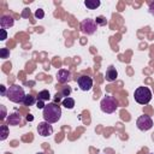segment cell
Instances as JSON below:
<instances>
[{"label":"cell","mask_w":154,"mask_h":154,"mask_svg":"<svg viewBox=\"0 0 154 154\" xmlns=\"http://www.w3.org/2000/svg\"><path fill=\"white\" fill-rule=\"evenodd\" d=\"M42 116L45 122H48L49 124L57 123L61 117V108L55 102H49L42 109Z\"/></svg>","instance_id":"obj_1"},{"label":"cell","mask_w":154,"mask_h":154,"mask_svg":"<svg viewBox=\"0 0 154 154\" xmlns=\"http://www.w3.org/2000/svg\"><path fill=\"white\" fill-rule=\"evenodd\" d=\"M6 96L10 101L16 102V103H20V102H23V100L25 97V93H24V89L22 87L17 85V84H12L11 87H8Z\"/></svg>","instance_id":"obj_2"},{"label":"cell","mask_w":154,"mask_h":154,"mask_svg":"<svg viewBox=\"0 0 154 154\" xmlns=\"http://www.w3.org/2000/svg\"><path fill=\"white\" fill-rule=\"evenodd\" d=\"M100 108L103 113H113L118 108V100L112 95H105L100 102Z\"/></svg>","instance_id":"obj_3"},{"label":"cell","mask_w":154,"mask_h":154,"mask_svg":"<svg viewBox=\"0 0 154 154\" xmlns=\"http://www.w3.org/2000/svg\"><path fill=\"white\" fill-rule=\"evenodd\" d=\"M134 96H135V101L140 105H147L152 100V91L148 87H138L135 93H134Z\"/></svg>","instance_id":"obj_4"},{"label":"cell","mask_w":154,"mask_h":154,"mask_svg":"<svg viewBox=\"0 0 154 154\" xmlns=\"http://www.w3.org/2000/svg\"><path fill=\"white\" fill-rule=\"evenodd\" d=\"M96 28H97V24L95 23L94 19H90V18H87L81 23V31L87 35H93L96 31Z\"/></svg>","instance_id":"obj_5"},{"label":"cell","mask_w":154,"mask_h":154,"mask_svg":"<svg viewBox=\"0 0 154 154\" xmlns=\"http://www.w3.org/2000/svg\"><path fill=\"white\" fill-rule=\"evenodd\" d=\"M136 125H137V128H138L141 131H147V130L152 129V126H153V120H152V118H150L149 116L143 114V116H141V117L137 118Z\"/></svg>","instance_id":"obj_6"},{"label":"cell","mask_w":154,"mask_h":154,"mask_svg":"<svg viewBox=\"0 0 154 154\" xmlns=\"http://www.w3.org/2000/svg\"><path fill=\"white\" fill-rule=\"evenodd\" d=\"M37 132H38V135L47 137V136H51L53 134V128L48 122H41L37 125Z\"/></svg>","instance_id":"obj_7"},{"label":"cell","mask_w":154,"mask_h":154,"mask_svg":"<svg viewBox=\"0 0 154 154\" xmlns=\"http://www.w3.org/2000/svg\"><path fill=\"white\" fill-rule=\"evenodd\" d=\"M77 83H78V87L83 90V91H88V90H90L91 89V87H93V79H91V77H89V76H81L78 79H77Z\"/></svg>","instance_id":"obj_8"},{"label":"cell","mask_w":154,"mask_h":154,"mask_svg":"<svg viewBox=\"0 0 154 154\" xmlns=\"http://www.w3.org/2000/svg\"><path fill=\"white\" fill-rule=\"evenodd\" d=\"M57 79L59 83H67L71 81V72L66 69H60L58 72H57Z\"/></svg>","instance_id":"obj_9"},{"label":"cell","mask_w":154,"mask_h":154,"mask_svg":"<svg viewBox=\"0 0 154 154\" xmlns=\"http://www.w3.org/2000/svg\"><path fill=\"white\" fill-rule=\"evenodd\" d=\"M118 77V71L116 70L114 66H109L107 70H106V73H105V78L107 82H113L116 81Z\"/></svg>","instance_id":"obj_10"},{"label":"cell","mask_w":154,"mask_h":154,"mask_svg":"<svg viewBox=\"0 0 154 154\" xmlns=\"http://www.w3.org/2000/svg\"><path fill=\"white\" fill-rule=\"evenodd\" d=\"M13 24H14V19L11 16H2L0 18V25L2 29L11 28V26H13Z\"/></svg>","instance_id":"obj_11"},{"label":"cell","mask_w":154,"mask_h":154,"mask_svg":"<svg viewBox=\"0 0 154 154\" xmlns=\"http://www.w3.org/2000/svg\"><path fill=\"white\" fill-rule=\"evenodd\" d=\"M22 122V117L19 113H12L7 117V124L8 125H19Z\"/></svg>","instance_id":"obj_12"},{"label":"cell","mask_w":154,"mask_h":154,"mask_svg":"<svg viewBox=\"0 0 154 154\" xmlns=\"http://www.w3.org/2000/svg\"><path fill=\"white\" fill-rule=\"evenodd\" d=\"M84 5L89 10H95V8H97L100 6V1L99 0H85Z\"/></svg>","instance_id":"obj_13"},{"label":"cell","mask_w":154,"mask_h":154,"mask_svg":"<svg viewBox=\"0 0 154 154\" xmlns=\"http://www.w3.org/2000/svg\"><path fill=\"white\" fill-rule=\"evenodd\" d=\"M63 106L65 107V108H69V109H71V108H73V106H75V100L72 99V97H65L64 100H63Z\"/></svg>","instance_id":"obj_14"},{"label":"cell","mask_w":154,"mask_h":154,"mask_svg":"<svg viewBox=\"0 0 154 154\" xmlns=\"http://www.w3.org/2000/svg\"><path fill=\"white\" fill-rule=\"evenodd\" d=\"M51 99V94L48 90H41L37 95V100H42V101H48Z\"/></svg>","instance_id":"obj_15"},{"label":"cell","mask_w":154,"mask_h":154,"mask_svg":"<svg viewBox=\"0 0 154 154\" xmlns=\"http://www.w3.org/2000/svg\"><path fill=\"white\" fill-rule=\"evenodd\" d=\"M24 106H31V105H34L35 103V96H32V95H25V97H24V100H23V102H22Z\"/></svg>","instance_id":"obj_16"},{"label":"cell","mask_w":154,"mask_h":154,"mask_svg":"<svg viewBox=\"0 0 154 154\" xmlns=\"http://www.w3.org/2000/svg\"><path fill=\"white\" fill-rule=\"evenodd\" d=\"M0 129H1L0 140H1V141H4V140H6V138H7V136H8V126H7V125H1V126H0Z\"/></svg>","instance_id":"obj_17"},{"label":"cell","mask_w":154,"mask_h":154,"mask_svg":"<svg viewBox=\"0 0 154 154\" xmlns=\"http://www.w3.org/2000/svg\"><path fill=\"white\" fill-rule=\"evenodd\" d=\"M94 20H95V23H96L97 25H101V26H103V25L107 24V19H106V17H103V16H99V17H96V19H94Z\"/></svg>","instance_id":"obj_18"},{"label":"cell","mask_w":154,"mask_h":154,"mask_svg":"<svg viewBox=\"0 0 154 154\" xmlns=\"http://www.w3.org/2000/svg\"><path fill=\"white\" fill-rule=\"evenodd\" d=\"M61 96H65V97H69L70 96V94H71V88L70 87H63V89H61V91L59 93Z\"/></svg>","instance_id":"obj_19"},{"label":"cell","mask_w":154,"mask_h":154,"mask_svg":"<svg viewBox=\"0 0 154 154\" xmlns=\"http://www.w3.org/2000/svg\"><path fill=\"white\" fill-rule=\"evenodd\" d=\"M10 57V51L7 48H1L0 49V58L1 59H6Z\"/></svg>","instance_id":"obj_20"},{"label":"cell","mask_w":154,"mask_h":154,"mask_svg":"<svg viewBox=\"0 0 154 154\" xmlns=\"http://www.w3.org/2000/svg\"><path fill=\"white\" fill-rule=\"evenodd\" d=\"M35 17H36L37 19H41V18H43V17H45V12H43V10H42V8H38V10H36V12H35Z\"/></svg>","instance_id":"obj_21"},{"label":"cell","mask_w":154,"mask_h":154,"mask_svg":"<svg viewBox=\"0 0 154 154\" xmlns=\"http://www.w3.org/2000/svg\"><path fill=\"white\" fill-rule=\"evenodd\" d=\"M45 101H42V100H37V102H36V107L37 108H41V109H43L45 108Z\"/></svg>","instance_id":"obj_22"},{"label":"cell","mask_w":154,"mask_h":154,"mask_svg":"<svg viewBox=\"0 0 154 154\" xmlns=\"http://www.w3.org/2000/svg\"><path fill=\"white\" fill-rule=\"evenodd\" d=\"M6 37H7V32H6V30L5 29H1V41H5L6 40Z\"/></svg>","instance_id":"obj_23"},{"label":"cell","mask_w":154,"mask_h":154,"mask_svg":"<svg viewBox=\"0 0 154 154\" xmlns=\"http://www.w3.org/2000/svg\"><path fill=\"white\" fill-rule=\"evenodd\" d=\"M149 13H150L152 16H154V1L149 4Z\"/></svg>","instance_id":"obj_24"},{"label":"cell","mask_w":154,"mask_h":154,"mask_svg":"<svg viewBox=\"0 0 154 154\" xmlns=\"http://www.w3.org/2000/svg\"><path fill=\"white\" fill-rule=\"evenodd\" d=\"M1 112H2V114H1V119H5V118H6V109H5L4 106H1Z\"/></svg>","instance_id":"obj_25"},{"label":"cell","mask_w":154,"mask_h":154,"mask_svg":"<svg viewBox=\"0 0 154 154\" xmlns=\"http://www.w3.org/2000/svg\"><path fill=\"white\" fill-rule=\"evenodd\" d=\"M0 87H1V94H2L4 96H6V93H7V90L5 89V87H4V85H0Z\"/></svg>","instance_id":"obj_26"},{"label":"cell","mask_w":154,"mask_h":154,"mask_svg":"<svg viewBox=\"0 0 154 154\" xmlns=\"http://www.w3.org/2000/svg\"><path fill=\"white\" fill-rule=\"evenodd\" d=\"M26 120H28V122H32V120H34V117H32L31 114H28V116H26Z\"/></svg>","instance_id":"obj_27"},{"label":"cell","mask_w":154,"mask_h":154,"mask_svg":"<svg viewBox=\"0 0 154 154\" xmlns=\"http://www.w3.org/2000/svg\"><path fill=\"white\" fill-rule=\"evenodd\" d=\"M36 154H43V153H41V152H40V153H36Z\"/></svg>","instance_id":"obj_28"},{"label":"cell","mask_w":154,"mask_h":154,"mask_svg":"<svg viewBox=\"0 0 154 154\" xmlns=\"http://www.w3.org/2000/svg\"><path fill=\"white\" fill-rule=\"evenodd\" d=\"M150 154H153V153H150Z\"/></svg>","instance_id":"obj_29"}]
</instances>
